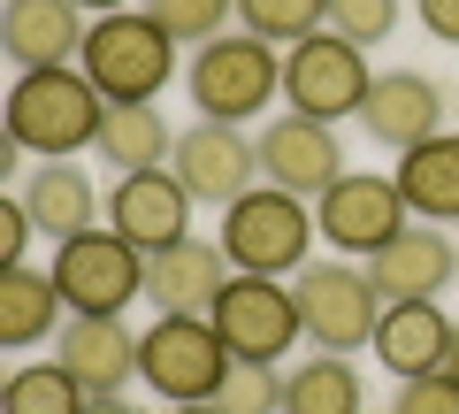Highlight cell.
<instances>
[{"instance_id":"cell-13","label":"cell","mask_w":459,"mask_h":414,"mask_svg":"<svg viewBox=\"0 0 459 414\" xmlns=\"http://www.w3.org/2000/svg\"><path fill=\"white\" fill-rule=\"evenodd\" d=\"M192 207L199 199L184 192L177 169H138V177L108 184V231H123L138 253H161L177 238H192Z\"/></svg>"},{"instance_id":"cell-29","label":"cell","mask_w":459,"mask_h":414,"mask_svg":"<svg viewBox=\"0 0 459 414\" xmlns=\"http://www.w3.org/2000/svg\"><path fill=\"white\" fill-rule=\"evenodd\" d=\"M398 16H406V0H329L322 31L352 39V47H383V39L398 31Z\"/></svg>"},{"instance_id":"cell-2","label":"cell","mask_w":459,"mask_h":414,"mask_svg":"<svg viewBox=\"0 0 459 414\" xmlns=\"http://www.w3.org/2000/svg\"><path fill=\"white\" fill-rule=\"evenodd\" d=\"M314 199L299 192H276V184H253L246 199H230L222 207V231L214 246L230 253L238 277H299L314 261Z\"/></svg>"},{"instance_id":"cell-9","label":"cell","mask_w":459,"mask_h":414,"mask_svg":"<svg viewBox=\"0 0 459 414\" xmlns=\"http://www.w3.org/2000/svg\"><path fill=\"white\" fill-rule=\"evenodd\" d=\"M368 84H376L368 47H352V39H337V31H314V39H299V47H283V100H291L299 116H314V123L360 116Z\"/></svg>"},{"instance_id":"cell-20","label":"cell","mask_w":459,"mask_h":414,"mask_svg":"<svg viewBox=\"0 0 459 414\" xmlns=\"http://www.w3.org/2000/svg\"><path fill=\"white\" fill-rule=\"evenodd\" d=\"M376 353L383 368H391L398 383H413V376H437L444 368V353H452V315H444L437 299H391L383 307V322H376Z\"/></svg>"},{"instance_id":"cell-25","label":"cell","mask_w":459,"mask_h":414,"mask_svg":"<svg viewBox=\"0 0 459 414\" xmlns=\"http://www.w3.org/2000/svg\"><path fill=\"white\" fill-rule=\"evenodd\" d=\"M84 383L62 361H23L16 376L0 383V414H84Z\"/></svg>"},{"instance_id":"cell-37","label":"cell","mask_w":459,"mask_h":414,"mask_svg":"<svg viewBox=\"0 0 459 414\" xmlns=\"http://www.w3.org/2000/svg\"><path fill=\"white\" fill-rule=\"evenodd\" d=\"M368 414H391V407H368Z\"/></svg>"},{"instance_id":"cell-8","label":"cell","mask_w":459,"mask_h":414,"mask_svg":"<svg viewBox=\"0 0 459 414\" xmlns=\"http://www.w3.org/2000/svg\"><path fill=\"white\" fill-rule=\"evenodd\" d=\"M406 223H413V207H406V192H398V177H376V169H344V177L314 199V231H322L344 261H376Z\"/></svg>"},{"instance_id":"cell-21","label":"cell","mask_w":459,"mask_h":414,"mask_svg":"<svg viewBox=\"0 0 459 414\" xmlns=\"http://www.w3.org/2000/svg\"><path fill=\"white\" fill-rule=\"evenodd\" d=\"M391 177L421 223H459V131H437L421 146H406Z\"/></svg>"},{"instance_id":"cell-22","label":"cell","mask_w":459,"mask_h":414,"mask_svg":"<svg viewBox=\"0 0 459 414\" xmlns=\"http://www.w3.org/2000/svg\"><path fill=\"white\" fill-rule=\"evenodd\" d=\"M62 315H69V299L54 284V269H31V261L0 269V346H16V353L39 346V338L62 330Z\"/></svg>"},{"instance_id":"cell-18","label":"cell","mask_w":459,"mask_h":414,"mask_svg":"<svg viewBox=\"0 0 459 414\" xmlns=\"http://www.w3.org/2000/svg\"><path fill=\"white\" fill-rule=\"evenodd\" d=\"M16 199L31 207L39 238H54V246L108 223V192L84 177V162H39V169H23V177H16Z\"/></svg>"},{"instance_id":"cell-35","label":"cell","mask_w":459,"mask_h":414,"mask_svg":"<svg viewBox=\"0 0 459 414\" xmlns=\"http://www.w3.org/2000/svg\"><path fill=\"white\" fill-rule=\"evenodd\" d=\"M161 414H222L214 399H192V407H161Z\"/></svg>"},{"instance_id":"cell-32","label":"cell","mask_w":459,"mask_h":414,"mask_svg":"<svg viewBox=\"0 0 459 414\" xmlns=\"http://www.w3.org/2000/svg\"><path fill=\"white\" fill-rule=\"evenodd\" d=\"M413 16L437 47H459V0H413Z\"/></svg>"},{"instance_id":"cell-24","label":"cell","mask_w":459,"mask_h":414,"mask_svg":"<svg viewBox=\"0 0 459 414\" xmlns=\"http://www.w3.org/2000/svg\"><path fill=\"white\" fill-rule=\"evenodd\" d=\"M283 414H368V383L352 368V353H307L291 368Z\"/></svg>"},{"instance_id":"cell-19","label":"cell","mask_w":459,"mask_h":414,"mask_svg":"<svg viewBox=\"0 0 459 414\" xmlns=\"http://www.w3.org/2000/svg\"><path fill=\"white\" fill-rule=\"evenodd\" d=\"M368 277H376L383 299H437L444 284L459 277V246L444 238V223H421V216H413L406 231L368 261Z\"/></svg>"},{"instance_id":"cell-3","label":"cell","mask_w":459,"mask_h":414,"mask_svg":"<svg viewBox=\"0 0 459 414\" xmlns=\"http://www.w3.org/2000/svg\"><path fill=\"white\" fill-rule=\"evenodd\" d=\"M184 92H192V108L207 123H253L268 100L283 92V47H268V39H253V31H222V39H207V47H192Z\"/></svg>"},{"instance_id":"cell-27","label":"cell","mask_w":459,"mask_h":414,"mask_svg":"<svg viewBox=\"0 0 459 414\" xmlns=\"http://www.w3.org/2000/svg\"><path fill=\"white\" fill-rule=\"evenodd\" d=\"M138 8H146L177 47H207V39H222L230 23H238V0H138Z\"/></svg>"},{"instance_id":"cell-17","label":"cell","mask_w":459,"mask_h":414,"mask_svg":"<svg viewBox=\"0 0 459 414\" xmlns=\"http://www.w3.org/2000/svg\"><path fill=\"white\" fill-rule=\"evenodd\" d=\"M54 361H62L92 399L100 392H131V376H138V330L123 315H69L62 330H54Z\"/></svg>"},{"instance_id":"cell-36","label":"cell","mask_w":459,"mask_h":414,"mask_svg":"<svg viewBox=\"0 0 459 414\" xmlns=\"http://www.w3.org/2000/svg\"><path fill=\"white\" fill-rule=\"evenodd\" d=\"M444 368H452V376H459V322H452V353H444Z\"/></svg>"},{"instance_id":"cell-6","label":"cell","mask_w":459,"mask_h":414,"mask_svg":"<svg viewBox=\"0 0 459 414\" xmlns=\"http://www.w3.org/2000/svg\"><path fill=\"white\" fill-rule=\"evenodd\" d=\"M291 292H299V322H307V346L314 353H360V346H376V322H383V307H391V299L376 292V277L352 269V261H307L291 277Z\"/></svg>"},{"instance_id":"cell-7","label":"cell","mask_w":459,"mask_h":414,"mask_svg":"<svg viewBox=\"0 0 459 414\" xmlns=\"http://www.w3.org/2000/svg\"><path fill=\"white\" fill-rule=\"evenodd\" d=\"M54 284H62L69 315H131V299H146V253L100 223V231L54 246Z\"/></svg>"},{"instance_id":"cell-31","label":"cell","mask_w":459,"mask_h":414,"mask_svg":"<svg viewBox=\"0 0 459 414\" xmlns=\"http://www.w3.org/2000/svg\"><path fill=\"white\" fill-rule=\"evenodd\" d=\"M31 238H39V223H31V207H23L16 192L0 199V269H16L23 253H31Z\"/></svg>"},{"instance_id":"cell-23","label":"cell","mask_w":459,"mask_h":414,"mask_svg":"<svg viewBox=\"0 0 459 414\" xmlns=\"http://www.w3.org/2000/svg\"><path fill=\"white\" fill-rule=\"evenodd\" d=\"M100 162L115 169V177H138V169H169V154H177V131H169L161 100H131V108H108V123H100Z\"/></svg>"},{"instance_id":"cell-1","label":"cell","mask_w":459,"mask_h":414,"mask_svg":"<svg viewBox=\"0 0 459 414\" xmlns=\"http://www.w3.org/2000/svg\"><path fill=\"white\" fill-rule=\"evenodd\" d=\"M100 123H108V92L69 69H23L8 84V146L39 154V162H77L84 146H100Z\"/></svg>"},{"instance_id":"cell-5","label":"cell","mask_w":459,"mask_h":414,"mask_svg":"<svg viewBox=\"0 0 459 414\" xmlns=\"http://www.w3.org/2000/svg\"><path fill=\"white\" fill-rule=\"evenodd\" d=\"M238 368V353L222 346L207 315H153V330H138V383L161 392V407H192L214 399Z\"/></svg>"},{"instance_id":"cell-12","label":"cell","mask_w":459,"mask_h":414,"mask_svg":"<svg viewBox=\"0 0 459 414\" xmlns=\"http://www.w3.org/2000/svg\"><path fill=\"white\" fill-rule=\"evenodd\" d=\"M337 177H344L337 123H314V116H299V108H283V116L261 131V184L299 192V199H322Z\"/></svg>"},{"instance_id":"cell-16","label":"cell","mask_w":459,"mask_h":414,"mask_svg":"<svg viewBox=\"0 0 459 414\" xmlns=\"http://www.w3.org/2000/svg\"><path fill=\"white\" fill-rule=\"evenodd\" d=\"M84 31H92V16L77 0H8L0 8V47L16 62V77L23 69H69L84 54Z\"/></svg>"},{"instance_id":"cell-30","label":"cell","mask_w":459,"mask_h":414,"mask_svg":"<svg viewBox=\"0 0 459 414\" xmlns=\"http://www.w3.org/2000/svg\"><path fill=\"white\" fill-rule=\"evenodd\" d=\"M391 414H459V376H452V368H437V376H413V383H398Z\"/></svg>"},{"instance_id":"cell-15","label":"cell","mask_w":459,"mask_h":414,"mask_svg":"<svg viewBox=\"0 0 459 414\" xmlns=\"http://www.w3.org/2000/svg\"><path fill=\"white\" fill-rule=\"evenodd\" d=\"M230 253L214 238H177V246L146 253V299L161 315H214V299L230 292Z\"/></svg>"},{"instance_id":"cell-14","label":"cell","mask_w":459,"mask_h":414,"mask_svg":"<svg viewBox=\"0 0 459 414\" xmlns=\"http://www.w3.org/2000/svg\"><path fill=\"white\" fill-rule=\"evenodd\" d=\"M352 123L368 131V146L406 154V146H421V138L444 131V84L421 77V69H376V84H368Z\"/></svg>"},{"instance_id":"cell-10","label":"cell","mask_w":459,"mask_h":414,"mask_svg":"<svg viewBox=\"0 0 459 414\" xmlns=\"http://www.w3.org/2000/svg\"><path fill=\"white\" fill-rule=\"evenodd\" d=\"M207 322L222 330V346L238 353V361H283V353L307 338L291 277H230V292L214 299Z\"/></svg>"},{"instance_id":"cell-34","label":"cell","mask_w":459,"mask_h":414,"mask_svg":"<svg viewBox=\"0 0 459 414\" xmlns=\"http://www.w3.org/2000/svg\"><path fill=\"white\" fill-rule=\"evenodd\" d=\"M84 16H123V8H138V0H77Z\"/></svg>"},{"instance_id":"cell-28","label":"cell","mask_w":459,"mask_h":414,"mask_svg":"<svg viewBox=\"0 0 459 414\" xmlns=\"http://www.w3.org/2000/svg\"><path fill=\"white\" fill-rule=\"evenodd\" d=\"M283 392H291V368L283 361H238L230 383L214 392L222 414H283Z\"/></svg>"},{"instance_id":"cell-26","label":"cell","mask_w":459,"mask_h":414,"mask_svg":"<svg viewBox=\"0 0 459 414\" xmlns=\"http://www.w3.org/2000/svg\"><path fill=\"white\" fill-rule=\"evenodd\" d=\"M329 16V0H238V23H246L253 39H268V47H299V39H314Z\"/></svg>"},{"instance_id":"cell-33","label":"cell","mask_w":459,"mask_h":414,"mask_svg":"<svg viewBox=\"0 0 459 414\" xmlns=\"http://www.w3.org/2000/svg\"><path fill=\"white\" fill-rule=\"evenodd\" d=\"M84 414H146L138 399H123V392H100V399H84Z\"/></svg>"},{"instance_id":"cell-11","label":"cell","mask_w":459,"mask_h":414,"mask_svg":"<svg viewBox=\"0 0 459 414\" xmlns=\"http://www.w3.org/2000/svg\"><path fill=\"white\" fill-rule=\"evenodd\" d=\"M169 169L184 177V192L199 207H230L261 184V138H246V123H207L199 116L192 131H177V154Z\"/></svg>"},{"instance_id":"cell-4","label":"cell","mask_w":459,"mask_h":414,"mask_svg":"<svg viewBox=\"0 0 459 414\" xmlns=\"http://www.w3.org/2000/svg\"><path fill=\"white\" fill-rule=\"evenodd\" d=\"M77 69L108 92V108H131V100H161V84L177 77V39L146 16V8H123V16H92L84 31Z\"/></svg>"}]
</instances>
